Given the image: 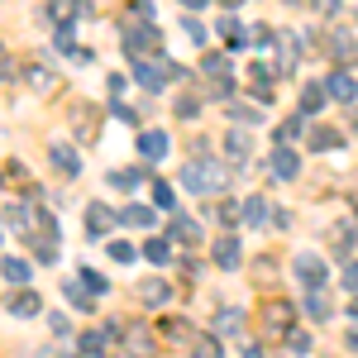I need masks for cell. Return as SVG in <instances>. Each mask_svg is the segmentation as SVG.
I'll return each instance as SVG.
<instances>
[{"label": "cell", "instance_id": "5b68a950", "mask_svg": "<svg viewBox=\"0 0 358 358\" xmlns=\"http://www.w3.org/2000/svg\"><path fill=\"white\" fill-rule=\"evenodd\" d=\"M167 148H172V143H167L163 129H143V134H138V158H143V163H158V158H167Z\"/></svg>", "mask_w": 358, "mask_h": 358}, {"label": "cell", "instance_id": "ac0fdd59", "mask_svg": "<svg viewBox=\"0 0 358 358\" xmlns=\"http://www.w3.org/2000/svg\"><path fill=\"white\" fill-rule=\"evenodd\" d=\"M263 220H268V201H263V196H248V201H244V224H248V229H258Z\"/></svg>", "mask_w": 358, "mask_h": 358}, {"label": "cell", "instance_id": "7a4b0ae2", "mask_svg": "<svg viewBox=\"0 0 358 358\" xmlns=\"http://www.w3.org/2000/svg\"><path fill=\"white\" fill-rule=\"evenodd\" d=\"M292 268H296V277L306 282V292H325V273H330V268H325L320 253H296Z\"/></svg>", "mask_w": 358, "mask_h": 358}, {"label": "cell", "instance_id": "30bf717a", "mask_svg": "<svg viewBox=\"0 0 358 358\" xmlns=\"http://www.w3.org/2000/svg\"><path fill=\"white\" fill-rule=\"evenodd\" d=\"M330 57H334V62H354V57H358V38L349 34V29H339V34L330 38Z\"/></svg>", "mask_w": 358, "mask_h": 358}, {"label": "cell", "instance_id": "8fae6325", "mask_svg": "<svg viewBox=\"0 0 358 358\" xmlns=\"http://www.w3.org/2000/svg\"><path fill=\"white\" fill-rule=\"evenodd\" d=\"M167 296H172V287H167L163 277H148V282L138 287V301H143V306H163Z\"/></svg>", "mask_w": 358, "mask_h": 358}, {"label": "cell", "instance_id": "f35d334b", "mask_svg": "<svg viewBox=\"0 0 358 358\" xmlns=\"http://www.w3.org/2000/svg\"><path fill=\"white\" fill-rule=\"evenodd\" d=\"M349 349H358V330H354V334H349Z\"/></svg>", "mask_w": 358, "mask_h": 358}, {"label": "cell", "instance_id": "5bb4252c", "mask_svg": "<svg viewBox=\"0 0 358 358\" xmlns=\"http://www.w3.org/2000/svg\"><path fill=\"white\" fill-rule=\"evenodd\" d=\"M325 82H306V91H301V115H315L320 106H325Z\"/></svg>", "mask_w": 358, "mask_h": 358}, {"label": "cell", "instance_id": "52a82bcc", "mask_svg": "<svg viewBox=\"0 0 358 358\" xmlns=\"http://www.w3.org/2000/svg\"><path fill=\"white\" fill-rule=\"evenodd\" d=\"M115 224H120V215H115L110 206H101V201L86 206V229H91V239H96V234H110Z\"/></svg>", "mask_w": 358, "mask_h": 358}, {"label": "cell", "instance_id": "cb8c5ba5", "mask_svg": "<svg viewBox=\"0 0 358 358\" xmlns=\"http://www.w3.org/2000/svg\"><path fill=\"white\" fill-rule=\"evenodd\" d=\"M143 258H148V263H158V268H163L167 258H172V244H167V239H148V248H143Z\"/></svg>", "mask_w": 358, "mask_h": 358}, {"label": "cell", "instance_id": "d590c367", "mask_svg": "<svg viewBox=\"0 0 358 358\" xmlns=\"http://www.w3.org/2000/svg\"><path fill=\"white\" fill-rule=\"evenodd\" d=\"M192 358H220V344H215V339H210V344H201V349H196Z\"/></svg>", "mask_w": 358, "mask_h": 358}, {"label": "cell", "instance_id": "603a6c76", "mask_svg": "<svg viewBox=\"0 0 358 358\" xmlns=\"http://www.w3.org/2000/svg\"><path fill=\"white\" fill-rule=\"evenodd\" d=\"M153 206H158V210H167V215H177V196H172V187H167V182H153Z\"/></svg>", "mask_w": 358, "mask_h": 358}, {"label": "cell", "instance_id": "1f68e13d", "mask_svg": "<svg viewBox=\"0 0 358 358\" xmlns=\"http://www.w3.org/2000/svg\"><path fill=\"white\" fill-rule=\"evenodd\" d=\"M48 330H53V339H67L72 325H67V315H48Z\"/></svg>", "mask_w": 358, "mask_h": 358}, {"label": "cell", "instance_id": "4fadbf2b", "mask_svg": "<svg viewBox=\"0 0 358 358\" xmlns=\"http://www.w3.org/2000/svg\"><path fill=\"white\" fill-rule=\"evenodd\" d=\"M301 172V158L292 153V148H277L273 153V177H296Z\"/></svg>", "mask_w": 358, "mask_h": 358}, {"label": "cell", "instance_id": "7402d4cb", "mask_svg": "<svg viewBox=\"0 0 358 358\" xmlns=\"http://www.w3.org/2000/svg\"><path fill=\"white\" fill-rule=\"evenodd\" d=\"M224 153H229V163H244V158H248V138H244V129H234V134L224 138Z\"/></svg>", "mask_w": 358, "mask_h": 358}, {"label": "cell", "instance_id": "e575fe53", "mask_svg": "<svg viewBox=\"0 0 358 358\" xmlns=\"http://www.w3.org/2000/svg\"><path fill=\"white\" fill-rule=\"evenodd\" d=\"M344 287L358 296V263H349V268H344Z\"/></svg>", "mask_w": 358, "mask_h": 358}, {"label": "cell", "instance_id": "d6986e66", "mask_svg": "<svg viewBox=\"0 0 358 358\" xmlns=\"http://www.w3.org/2000/svg\"><path fill=\"white\" fill-rule=\"evenodd\" d=\"M53 167H62V177H77V172H82L77 153H72L67 143H57V148H53Z\"/></svg>", "mask_w": 358, "mask_h": 358}, {"label": "cell", "instance_id": "8d00e7d4", "mask_svg": "<svg viewBox=\"0 0 358 358\" xmlns=\"http://www.w3.org/2000/svg\"><path fill=\"white\" fill-rule=\"evenodd\" d=\"M110 110H115V120H124V124H134V110H129V106H120V101H115Z\"/></svg>", "mask_w": 358, "mask_h": 358}, {"label": "cell", "instance_id": "7c38bea8", "mask_svg": "<svg viewBox=\"0 0 358 358\" xmlns=\"http://www.w3.org/2000/svg\"><path fill=\"white\" fill-rule=\"evenodd\" d=\"M29 277H34V268H29L24 258H15V253H10V258H5V282H10V287H24V292H29Z\"/></svg>", "mask_w": 358, "mask_h": 358}, {"label": "cell", "instance_id": "f546056e", "mask_svg": "<svg viewBox=\"0 0 358 358\" xmlns=\"http://www.w3.org/2000/svg\"><path fill=\"white\" fill-rule=\"evenodd\" d=\"M110 258H115V263H134V244L115 239V244H110Z\"/></svg>", "mask_w": 358, "mask_h": 358}, {"label": "cell", "instance_id": "d4e9b609", "mask_svg": "<svg viewBox=\"0 0 358 358\" xmlns=\"http://www.w3.org/2000/svg\"><path fill=\"white\" fill-rule=\"evenodd\" d=\"M67 296H72V306H77V310H96V301L82 292V282H72V277H67Z\"/></svg>", "mask_w": 358, "mask_h": 358}, {"label": "cell", "instance_id": "ffe728a7", "mask_svg": "<svg viewBox=\"0 0 358 358\" xmlns=\"http://www.w3.org/2000/svg\"><path fill=\"white\" fill-rule=\"evenodd\" d=\"M143 167H129V172H110V187H120V192H134V187H143Z\"/></svg>", "mask_w": 358, "mask_h": 358}, {"label": "cell", "instance_id": "9c48e42d", "mask_svg": "<svg viewBox=\"0 0 358 358\" xmlns=\"http://www.w3.org/2000/svg\"><path fill=\"white\" fill-rule=\"evenodd\" d=\"M120 224H129V229H153L158 215H153V206H124V210H120Z\"/></svg>", "mask_w": 358, "mask_h": 358}, {"label": "cell", "instance_id": "8992f818", "mask_svg": "<svg viewBox=\"0 0 358 358\" xmlns=\"http://www.w3.org/2000/svg\"><path fill=\"white\" fill-rule=\"evenodd\" d=\"M325 91H330L334 101H344V106H354V101H358V82H354V77H349V72H344V67L325 77Z\"/></svg>", "mask_w": 358, "mask_h": 358}, {"label": "cell", "instance_id": "277c9868", "mask_svg": "<svg viewBox=\"0 0 358 358\" xmlns=\"http://www.w3.org/2000/svg\"><path fill=\"white\" fill-rule=\"evenodd\" d=\"M153 48H158V34H153L148 24H143V29H129V34H124V53H129V62H138L143 53H153Z\"/></svg>", "mask_w": 358, "mask_h": 358}, {"label": "cell", "instance_id": "44dd1931", "mask_svg": "<svg viewBox=\"0 0 358 358\" xmlns=\"http://www.w3.org/2000/svg\"><path fill=\"white\" fill-rule=\"evenodd\" d=\"M172 234H177L182 244H196V239H201V224L187 220V215H172Z\"/></svg>", "mask_w": 358, "mask_h": 358}, {"label": "cell", "instance_id": "74e56055", "mask_svg": "<svg viewBox=\"0 0 358 358\" xmlns=\"http://www.w3.org/2000/svg\"><path fill=\"white\" fill-rule=\"evenodd\" d=\"M244 358H263V349H258V344H248V349H244Z\"/></svg>", "mask_w": 358, "mask_h": 358}, {"label": "cell", "instance_id": "d6a6232c", "mask_svg": "<svg viewBox=\"0 0 358 358\" xmlns=\"http://www.w3.org/2000/svg\"><path fill=\"white\" fill-rule=\"evenodd\" d=\"M196 110H201V106H196L192 96H182V101H177V115H182V120H192V115H196Z\"/></svg>", "mask_w": 358, "mask_h": 358}, {"label": "cell", "instance_id": "e0dca14e", "mask_svg": "<svg viewBox=\"0 0 358 358\" xmlns=\"http://www.w3.org/2000/svg\"><path fill=\"white\" fill-rule=\"evenodd\" d=\"M306 315H310V320H330L334 315L330 296H325V292H306Z\"/></svg>", "mask_w": 358, "mask_h": 358}, {"label": "cell", "instance_id": "4dcf8cb0", "mask_svg": "<svg viewBox=\"0 0 358 358\" xmlns=\"http://www.w3.org/2000/svg\"><path fill=\"white\" fill-rule=\"evenodd\" d=\"M182 29H187V38H192V43H206V38H210V34L201 29V20H182Z\"/></svg>", "mask_w": 358, "mask_h": 358}, {"label": "cell", "instance_id": "83f0119b", "mask_svg": "<svg viewBox=\"0 0 358 358\" xmlns=\"http://www.w3.org/2000/svg\"><path fill=\"white\" fill-rule=\"evenodd\" d=\"M287 344H292V354H310V334L306 330H287Z\"/></svg>", "mask_w": 358, "mask_h": 358}, {"label": "cell", "instance_id": "ab89813d", "mask_svg": "<svg viewBox=\"0 0 358 358\" xmlns=\"http://www.w3.org/2000/svg\"><path fill=\"white\" fill-rule=\"evenodd\" d=\"M349 315H354V320H358V296H354V306H349Z\"/></svg>", "mask_w": 358, "mask_h": 358}, {"label": "cell", "instance_id": "3957f363", "mask_svg": "<svg viewBox=\"0 0 358 358\" xmlns=\"http://www.w3.org/2000/svg\"><path fill=\"white\" fill-rule=\"evenodd\" d=\"M167 77H172V67H167L163 57H138V62H134V82L148 86V91H163Z\"/></svg>", "mask_w": 358, "mask_h": 358}, {"label": "cell", "instance_id": "9a60e30c", "mask_svg": "<svg viewBox=\"0 0 358 358\" xmlns=\"http://www.w3.org/2000/svg\"><path fill=\"white\" fill-rule=\"evenodd\" d=\"M38 310H43V301H38L34 292H20V296H10V315H20V320L38 315Z\"/></svg>", "mask_w": 358, "mask_h": 358}, {"label": "cell", "instance_id": "484cf974", "mask_svg": "<svg viewBox=\"0 0 358 358\" xmlns=\"http://www.w3.org/2000/svg\"><path fill=\"white\" fill-rule=\"evenodd\" d=\"M210 72L224 82V77H229V57H224V53H206V77H210Z\"/></svg>", "mask_w": 358, "mask_h": 358}, {"label": "cell", "instance_id": "f1b7e54d", "mask_svg": "<svg viewBox=\"0 0 358 358\" xmlns=\"http://www.w3.org/2000/svg\"><path fill=\"white\" fill-rule=\"evenodd\" d=\"M29 86H34V91H48V86H53L48 67H29Z\"/></svg>", "mask_w": 358, "mask_h": 358}, {"label": "cell", "instance_id": "6da1fadb", "mask_svg": "<svg viewBox=\"0 0 358 358\" xmlns=\"http://www.w3.org/2000/svg\"><path fill=\"white\" fill-rule=\"evenodd\" d=\"M182 187L196 196H215L224 187V167L220 163H210V158H196V163L182 167Z\"/></svg>", "mask_w": 358, "mask_h": 358}, {"label": "cell", "instance_id": "836d02e7", "mask_svg": "<svg viewBox=\"0 0 358 358\" xmlns=\"http://www.w3.org/2000/svg\"><path fill=\"white\" fill-rule=\"evenodd\" d=\"M315 148H339V134H330V129H320V134H315Z\"/></svg>", "mask_w": 358, "mask_h": 358}, {"label": "cell", "instance_id": "4316f807", "mask_svg": "<svg viewBox=\"0 0 358 358\" xmlns=\"http://www.w3.org/2000/svg\"><path fill=\"white\" fill-rule=\"evenodd\" d=\"M296 57H301L296 38H282V72H292V67H296Z\"/></svg>", "mask_w": 358, "mask_h": 358}, {"label": "cell", "instance_id": "2e32d148", "mask_svg": "<svg viewBox=\"0 0 358 358\" xmlns=\"http://www.w3.org/2000/svg\"><path fill=\"white\" fill-rule=\"evenodd\" d=\"M106 339H110V330H86L77 344H82L86 358H101V354H106Z\"/></svg>", "mask_w": 358, "mask_h": 358}, {"label": "cell", "instance_id": "ba28073f", "mask_svg": "<svg viewBox=\"0 0 358 358\" xmlns=\"http://www.w3.org/2000/svg\"><path fill=\"white\" fill-rule=\"evenodd\" d=\"M210 253H215V263H220L224 273H239V239H234V234H220V239L210 244Z\"/></svg>", "mask_w": 358, "mask_h": 358}]
</instances>
